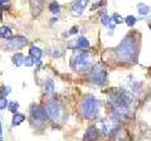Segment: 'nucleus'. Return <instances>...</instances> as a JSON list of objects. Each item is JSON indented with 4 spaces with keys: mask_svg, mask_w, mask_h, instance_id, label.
I'll use <instances>...</instances> for the list:
<instances>
[{
    "mask_svg": "<svg viewBox=\"0 0 151 141\" xmlns=\"http://www.w3.org/2000/svg\"><path fill=\"white\" fill-rule=\"evenodd\" d=\"M137 40L135 35L130 34L122 40V43L117 48V57L122 62H135V59L137 58Z\"/></svg>",
    "mask_w": 151,
    "mask_h": 141,
    "instance_id": "1",
    "label": "nucleus"
},
{
    "mask_svg": "<svg viewBox=\"0 0 151 141\" xmlns=\"http://www.w3.org/2000/svg\"><path fill=\"white\" fill-rule=\"evenodd\" d=\"M111 102L115 106L117 112H120L122 115H126L130 111V105H131V96L129 92L126 91H119L113 92L111 95Z\"/></svg>",
    "mask_w": 151,
    "mask_h": 141,
    "instance_id": "2",
    "label": "nucleus"
},
{
    "mask_svg": "<svg viewBox=\"0 0 151 141\" xmlns=\"http://www.w3.org/2000/svg\"><path fill=\"white\" fill-rule=\"evenodd\" d=\"M100 102L92 96H86L81 102V112L86 119H93L98 114Z\"/></svg>",
    "mask_w": 151,
    "mask_h": 141,
    "instance_id": "3",
    "label": "nucleus"
},
{
    "mask_svg": "<svg viewBox=\"0 0 151 141\" xmlns=\"http://www.w3.org/2000/svg\"><path fill=\"white\" fill-rule=\"evenodd\" d=\"M44 110L47 112V115L49 116V119H52L53 121L58 120V117L60 115V107L55 101H52V100L47 101L44 105Z\"/></svg>",
    "mask_w": 151,
    "mask_h": 141,
    "instance_id": "4",
    "label": "nucleus"
},
{
    "mask_svg": "<svg viewBox=\"0 0 151 141\" xmlns=\"http://www.w3.org/2000/svg\"><path fill=\"white\" fill-rule=\"evenodd\" d=\"M89 64H91V57H89V54L86 53V52H83V53L78 54L77 57L74 59V68L77 70H83L89 67Z\"/></svg>",
    "mask_w": 151,
    "mask_h": 141,
    "instance_id": "5",
    "label": "nucleus"
},
{
    "mask_svg": "<svg viewBox=\"0 0 151 141\" xmlns=\"http://www.w3.org/2000/svg\"><path fill=\"white\" fill-rule=\"evenodd\" d=\"M45 115H47V112L43 107H40L39 105H32L30 116L34 122H43L45 120Z\"/></svg>",
    "mask_w": 151,
    "mask_h": 141,
    "instance_id": "6",
    "label": "nucleus"
},
{
    "mask_svg": "<svg viewBox=\"0 0 151 141\" xmlns=\"http://www.w3.org/2000/svg\"><path fill=\"white\" fill-rule=\"evenodd\" d=\"M27 43H28V40L25 37L17 35V37H14V38H12V40H9V43L6 44V48L8 49H19V48H23Z\"/></svg>",
    "mask_w": 151,
    "mask_h": 141,
    "instance_id": "7",
    "label": "nucleus"
},
{
    "mask_svg": "<svg viewBox=\"0 0 151 141\" xmlns=\"http://www.w3.org/2000/svg\"><path fill=\"white\" fill-rule=\"evenodd\" d=\"M106 72L103 69H94L92 70V73H91V81L93 83H96L98 84V86H101V84L105 83L106 81Z\"/></svg>",
    "mask_w": 151,
    "mask_h": 141,
    "instance_id": "8",
    "label": "nucleus"
},
{
    "mask_svg": "<svg viewBox=\"0 0 151 141\" xmlns=\"http://www.w3.org/2000/svg\"><path fill=\"white\" fill-rule=\"evenodd\" d=\"M44 0H32L30 1V9L33 15H38L42 12V8H43Z\"/></svg>",
    "mask_w": 151,
    "mask_h": 141,
    "instance_id": "9",
    "label": "nucleus"
},
{
    "mask_svg": "<svg viewBox=\"0 0 151 141\" xmlns=\"http://www.w3.org/2000/svg\"><path fill=\"white\" fill-rule=\"evenodd\" d=\"M29 55L34 59V63L39 64L40 63V57H42V50L35 45H32L29 49Z\"/></svg>",
    "mask_w": 151,
    "mask_h": 141,
    "instance_id": "10",
    "label": "nucleus"
},
{
    "mask_svg": "<svg viewBox=\"0 0 151 141\" xmlns=\"http://www.w3.org/2000/svg\"><path fill=\"white\" fill-rule=\"evenodd\" d=\"M97 136H98V131L94 126H91L88 130L86 135H84V141H96L97 140Z\"/></svg>",
    "mask_w": 151,
    "mask_h": 141,
    "instance_id": "11",
    "label": "nucleus"
},
{
    "mask_svg": "<svg viewBox=\"0 0 151 141\" xmlns=\"http://www.w3.org/2000/svg\"><path fill=\"white\" fill-rule=\"evenodd\" d=\"M83 9H84V6L81 4V1H76L73 5H72V8H70V15H72V17H79V15H82Z\"/></svg>",
    "mask_w": 151,
    "mask_h": 141,
    "instance_id": "12",
    "label": "nucleus"
},
{
    "mask_svg": "<svg viewBox=\"0 0 151 141\" xmlns=\"http://www.w3.org/2000/svg\"><path fill=\"white\" fill-rule=\"evenodd\" d=\"M24 55H23L22 53H17L13 57V63L17 65V67H19V65H22V64H24Z\"/></svg>",
    "mask_w": 151,
    "mask_h": 141,
    "instance_id": "13",
    "label": "nucleus"
},
{
    "mask_svg": "<svg viewBox=\"0 0 151 141\" xmlns=\"http://www.w3.org/2000/svg\"><path fill=\"white\" fill-rule=\"evenodd\" d=\"M25 120V116L24 115H22V114H14L13 116V126H18V125H20L23 121Z\"/></svg>",
    "mask_w": 151,
    "mask_h": 141,
    "instance_id": "14",
    "label": "nucleus"
},
{
    "mask_svg": "<svg viewBox=\"0 0 151 141\" xmlns=\"http://www.w3.org/2000/svg\"><path fill=\"white\" fill-rule=\"evenodd\" d=\"M53 91H54V82L52 81V79H48V81H45V83H44V92L52 93Z\"/></svg>",
    "mask_w": 151,
    "mask_h": 141,
    "instance_id": "15",
    "label": "nucleus"
},
{
    "mask_svg": "<svg viewBox=\"0 0 151 141\" xmlns=\"http://www.w3.org/2000/svg\"><path fill=\"white\" fill-rule=\"evenodd\" d=\"M137 10L140 15H146V14L150 13V6L145 5V4H139L137 5Z\"/></svg>",
    "mask_w": 151,
    "mask_h": 141,
    "instance_id": "16",
    "label": "nucleus"
},
{
    "mask_svg": "<svg viewBox=\"0 0 151 141\" xmlns=\"http://www.w3.org/2000/svg\"><path fill=\"white\" fill-rule=\"evenodd\" d=\"M77 42H78V47L79 48H82V49H86V48L89 47V42H88L87 38H84V37H81Z\"/></svg>",
    "mask_w": 151,
    "mask_h": 141,
    "instance_id": "17",
    "label": "nucleus"
},
{
    "mask_svg": "<svg viewBox=\"0 0 151 141\" xmlns=\"http://www.w3.org/2000/svg\"><path fill=\"white\" fill-rule=\"evenodd\" d=\"M49 10L50 13H53V14H58L60 12V6H59V4L57 3V1H52L49 4Z\"/></svg>",
    "mask_w": 151,
    "mask_h": 141,
    "instance_id": "18",
    "label": "nucleus"
},
{
    "mask_svg": "<svg viewBox=\"0 0 151 141\" xmlns=\"http://www.w3.org/2000/svg\"><path fill=\"white\" fill-rule=\"evenodd\" d=\"M0 35H1V38H10L12 37V30L9 29L8 27H3L1 30H0Z\"/></svg>",
    "mask_w": 151,
    "mask_h": 141,
    "instance_id": "19",
    "label": "nucleus"
},
{
    "mask_svg": "<svg viewBox=\"0 0 151 141\" xmlns=\"http://www.w3.org/2000/svg\"><path fill=\"white\" fill-rule=\"evenodd\" d=\"M111 22L113 23V24H120V23H122V22H125V19L124 18H121V15L120 14H113V17H112V19H111Z\"/></svg>",
    "mask_w": 151,
    "mask_h": 141,
    "instance_id": "20",
    "label": "nucleus"
},
{
    "mask_svg": "<svg viewBox=\"0 0 151 141\" xmlns=\"http://www.w3.org/2000/svg\"><path fill=\"white\" fill-rule=\"evenodd\" d=\"M8 109H9V111L10 112H13V114H17V111H18V109H19V103L18 102H10L9 103V106H8Z\"/></svg>",
    "mask_w": 151,
    "mask_h": 141,
    "instance_id": "21",
    "label": "nucleus"
},
{
    "mask_svg": "<svg viewBox=\"0 0 151 141\" xmlns=\"http://www.w3.org/2000/svg\"><path fill=\"white\" fill-rule=\"evenodd\" d=\"M125 23L129 27H134L136 24V18L135 17H132V15H129V17H126L125 18Z\"/></svg>",
    "mask_w": 151,
    "mask_h": 141,
    "instance_id": "22",
    "label": "nucleus"
},
{
    "mask_svg": "<svg viewBox=\"0 0 151 141\" xmlns=\"http://www.w3.org/2000/svg\"><path fill=\"white\" fill-rule=\"evenodd\" d=\"M101 23H102L103 25H106V27H107V25H110V24H111V19L106 15V14H102V15H101Z\"/></svg>",
    "mask_w": 151,
    "mask_h": 141,
    "instance_id": "23",
    "label": "nucleus"
},
{
    "mask_svg": "<svg viewBox=\"0 0 151 141\" xmlns=\"http://www.w3.org/2000/svg\"><path fill=\"white\" fill-rule=\"evenodd\" d=\"M24 64L27 65V67H32V65L34 64V59H33L30 55H28V57L24 58Z\"/></svg>",
    "mask_w": 151,
    "mask_h": 141,
    "instance_id": "24",
    "label": "nucleus"
},
{
    "mask_svg": "<svg viewBox=\"0 0 151 141\" xmlns=\"http://www.w3.org/2000/svg\"><path fill=\"white\" fill-rule=\"evenodd\" d=\"M6 106H8V100H6V97H1V98H0V109L4 110Z\"/></svg>",
    "mask_w": 151,
    "mask_h": 141,
    "instance_id": "25",
    "label": "nucleus"
},
{
    "mask_svg": "<svg viewBox=\"0 0 151 141\" xmlns=\"http://www.w3.org/2000/svg\"><path fill=\"white\" fill-rule=\"evenodd\" d=\"M9 92H10V87H4L3 88V92H1V97H5Z\"/></svg>",
    "mask_w": 151,
    "mask_h": 141,
    "instance_id": "26",
    "label": "nucleus"
},
{
    "mask_svg": "<svg viewBox=\"0 0 151 141\" xmlns=\"http://www.w3.org/2000/svg\"><path fill=\"white\" fill-rule=\"evenodd\" d=\"M78 32V29H77V27H74V28H72V30L69 32V34H74V33H77Z\"/></svg>",
    "mask_w": 151,
    "mask_h": 141,
    "instance_id": "27",
    "label": "nucleus"
},
{
    "mask_svg": "<svg viewBox=\"0 0 151 141\" xmlns=\"http://www.w3.org/2000/svg\"><path fill=\"white\" fill-rule=\"evenodd\" d=\"M9 0H1V4H4V3H8Z\"/></svg>",
    "mask_w": 151,
    "mask_h": 141,
    "instance_id": "28",
    "label": "nucleus"
},
{
    "mask_svg": "<svg viewBox=\"0 0 151 141\" xmlns=\"http://www.w3.org/2000/svg\"><path fill=\"white\" fill-rule=\"evenodd\" d=\"M150 30H151V24H150Z\"/></svg>",
    "mask_w": 151,
    "mask_h": 141,
    "instance_id": "29",
    "label": "nucleus"
}]
</instances>
